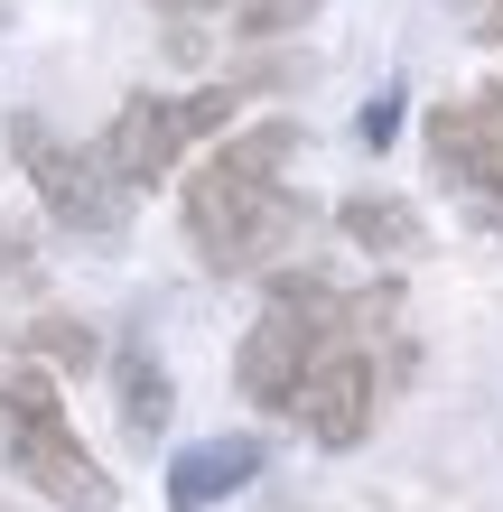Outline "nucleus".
Wrapping results in <instances>:
<instances>
[{
  "instance_id": "1",
  "label": "nucleus",
  "mask_w": 503,
  "mask_h": 512,
  "mask_svg": "<svg viewBox=\"0 0 503 512\" xmlns=\"http://www.w3.org/2000/svg\"><path fill=\"white\" fill-rule=\"evenodd\" d=\"M289 149H299V122H261V131H233L215 159L187 177V243L205 270H271L289 243L308 233V205L289 187Z\"/></svg>"
},
{
  "instance_id": "2",
  "label": "nucleus",
  "mask_w": 503,
  "mask_h": 512,
  "mask_svg": "<svg viewBox=\"0 0 503 512\" xmlns=\"http://www.w3.org/2000/svg\"><path fill=\"white\" fill-rule=\"evenodd\" d=\"M0 466L19 475V485H38L47 503H66V512H112L122 494H112V475L84 457V438L66 429V401H56V382L28 364L0 373Z\"/></svg>"
},
{
  "instance_id": "3",
  "label": "nucleus",
  "mask_w": 503,
  "mask_h": 512,
  "mask_svg": "<svg viewBox=\"0 0 503 512\" xmlns=\"http://www.w3.org/2000/svg\"><path fill=\"white\" fill-rule=\"evenodd\" d=\"M243 94L252 84H196V94H131L122 112H112V131L94 140L103 159H112V177L140 196V187H159V177L187 159L196 140H215L233 112H243Z\"/></svg>"
},
{
  "instance_id": "4",
  "label": "nucleus",
  "mask_w": 503,
  "mask_h": 512,
  "mask_svg": "<svg viewBox=\"0 0 503 512\" xmlns=\"http://www.w3.org/2000/svg\"><path fill=\"white\" fill-rule=\"evenodd\" d=\"M10 159L28 168L38 205H47L66 233H84V243H122V224H131V187L112 177L103 149H75V140H56L38 112H10Z\"/></svg>"
},
{
  "instance_id": "5",
  "label": "nucleus",
  "mask_w": 503,
  "mask_h": 512,
  "mask_svg": "<svg viewBox=\"0 0 503 512\" xmlns=\"http://www.w3.org/2000/svg\"><path fill=\"white\" fill-rule=\"evenodd\" d=\"M429 168L503 233V84H476L429 112Z\"/></svg>"
},
{
  "instance_id": "6",
  "label": "nucleus",
  "mask_w": 503,
  "mask_h": 512,
  "mask_svg": "<svg viewBox=\"0 0 503 512\" xmlns=\"http://www.w3.org/2000/svg\"><path fill=\"white\" fill-rule=\"evenodd\" d=\"M373 410H382V364H373V345H364V336L336 345L327 364L299 382V401H289V419H299L317 447H364Z\"/></svg>"
},
{
  "instance_id": "7",
  "label": "nucleus",
  "mask_w": 503,
  "mask_h": 512,
  "mask_svg": "<svg viewBox=\"0 0 503 512\" xmlns=\"http://www.w3.org/2000/svg\"><path fill=\"white\" fill-rule=\"evenodd\" d=\"M252 475H261V438H196V447L168 457V503L177 512H205V503L243 494Z\"/></svg>"
},
{
  "instance_id": "8",
  "label": "nucleus",
  "mask_w": 503,
  "mask_h": 512,
  "mask_svg": "<svg viewBox=\"0 0 503 512\" xmlns=\"http://www.w3.org/2000/svg\"><path fill=\"white\" fill-rule=\"evenodd\" d=\"M336 233L354 252H373V261H410L420 252V215H410L401 196H345L336 205Z\"/></svg>"
},
{
  "instance_id": "9",
  "label": "nucleus",
  "mask_w": 503,
  "mask_h": 512,
  "mask_svg": "<svg viewBox=\"0 0 503 512\" xmlns=\"http://www.w3.org/2000/svg\"><path fill=\"white\" fill-rule=\"evenodd\" d=\"M112 391H122V429L150 447V438L168 429V401H177L168 373H159V354H150V345H122V354H112Z\"/></svg>"
},
{
  "instance_id": "10",
  "label": "nucleus",
  "mask_w": 503,
  "mask_h": 512,
  "mask_svg": "<svg viewBox=\"0 0 503 512\" xmlns=\"http://www.w3.org/2000/svg\"><path fill=\"white\" fill-rule=\"evenodd\" d=\"M19 354H28V364H66V373H84L103 345H94V326H75V317H38V326L19 336Z\"/></svg>"
},
{
  "instance_id": "11",
  "label": "nucleus",
  "mask_w": 503,
  "mask_h": 512,
  "mask_svg": "<svg viewBox=\"0 0 503 512\" xmlns=\"http://www.w3.org/2000/svg\"><path fill=\"white\" fill-rule=\"evenodd\" d=\"M308 10H317V0H252V10L233 19V28H243V38H271V28H299Z\"/></svg>"
},
{
  "instance_id": "12",
  "label": "nucleus",
  "mask_w": 503,
  "mask_h": 512,
  "mask_svg": "<svg viewBox=\"0 0 503 512\" xmlns=\"http://www.w3.org/2000/svg\"><path fill=\"white\" fill-rule=\"evenodd\" d=\"M392 131H401V94H373V103H364V140L392 149Z\"/></svg>"
},
{
  "instance_id": "13",
  "label": "nucleus",
  "mask_w": 503,
  "mask_h": 512,
  "mask_svg": "<svg viewBox=\"0 0 503 512\" xmlns=\"http://www.w3.org/2000/svg\"><path fill=\"white\" fill-rule=\"evenodd\" d=\"M159 10H233V0H159Z\"/></svg>"
},
{
  "instance_id": "14",
  "label": "nucleus",
  "mask_w": 503,
  "mask_h": 512,
  "mask_svg": "<svg viewBox=\"0 0 503 512\" xmlns=\"http://www.w3.org/2000/svg\"><path fill=\"white\" fill-rule=\"evenodd\" d=\"M485 38H494V47H503V0H494V10H485Z\"/></svg>"
},
{
  "instance_id": "15",
  "label": "nucleus",
  "mask_w": 503,
  "mask_h": 512,
  "mask_svg": "<svg viewBox=\"0 0 503 512\" xmlns=\"http://www.w3.org/2000/svg\"><path fill=\"white\" fill-rule=\"evenodd\" d=\"M0 19H10V10H0Z\"/></svg>"
}]
</instances>
